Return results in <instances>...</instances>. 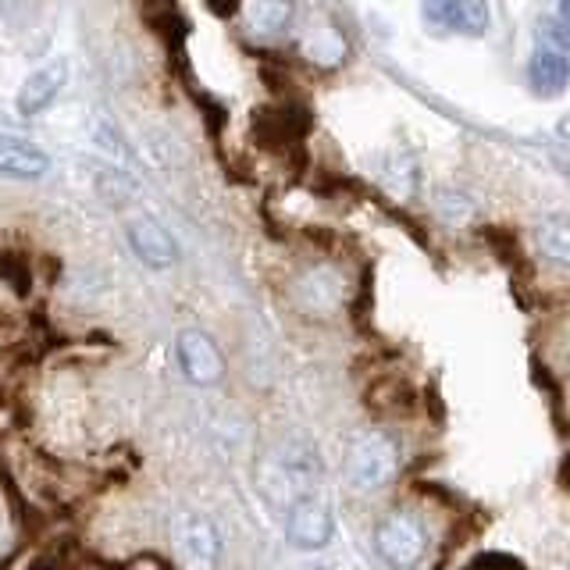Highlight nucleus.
<instances>
[{"label":"nucleus","instance_id":"obj_1","mask_svg":"<svg viewBox=\"0 0 570 570\" xmlns=\"http://www.w3.org/2000/svg\"><path fill=\"white\" fill-rule=\"evenodd\" d=\"M346 481L356 492H374L389 485L400 471V450L385 432H364L356 435L346 453Z\"/></svg>","mask_w":570,"mask_h":570},{"label":"nucleus","instance_id":"obj_2","mask_svg":"<svg viewBox=\"0 0 570 570\" xmlns=\"http://www.w3.org/2000/svg\"><path fill=\"white\" fill-rule=\"evenodd\" d=\"M374 546H379L382 560L396 570H414L424 560L428 549V534L424 524L417 521L414 513L406 510H392L385 521L374 531Z\"/></svg>","mask_w":570,"mask_h":570},{"label":"nucleus","instance_id":"obj_3","mask_svg":"<svg viewBox=\"0 0 570 570\" xmlns=\"http://www.w3.org/2000/svg\"><path fill=\"white\" fill-rule=\"evenodd\" d=\"M332 531H335V517H332V507L325 503V499L299 495L289 510V521H285V539H289V546L325 549L332 542Z\"/></svg>","mask_w":570,"mask_h":570},{"label":"nucleus","instance_id":"obj_4","mask_svg":"<svg viewBox=\"0 0 570 570\" xmlns=\"http://www.w3.org/2000/svg\"><path fill=\"white\" fill-rule=\"evenodd\" d=\"M171 546H175V557L183 560L186 567H210L218 560V531L200 513H178L175 524H171Z\"/></svg>","mask_w":570,"mask_h":570},{"label":"nucleus","instance_id":"obj_5","mask_svg":"<svg viewBox=\"0 0 570 570\" xmlns=\"http://www.w3.org/2000/svg\"><path fill=\"white\" fill-rule=\"evenodd\" d=\"M424 18L439 29L481 36L489 29V4L485 0H424Z\"/></svg>","mask_w":570,"mask_h":570},{"label":"nucleus","instance_id":"obj_6","mask_svg":"<svg viewBox=\"0 0 570 570\" xmlns=\"http://www.w3.org/2000/svg\"><path fill=\"white\" fill-rule=\"evenodd\" d=\"M178 361H183L186 379L196 385H214L225 374V356L204 332L178 335Z\"/></svg>","mask_w":570,"mask_h":570},{"label":"nucleus","instance_id":"obj_7","mask_svg":"<svg viewBox=\"0 0 570 570\" xmlns=\"http://www.w3.org/2000/svg\"><path fill=\"white\" fill-rule=\"evenodd\" d=\"M65 82H68V65L65 61H50L40 71H32V76L22 82V89H18V97H14L18 115L36 118L40 111H47V107L58 100Z\"/></svg>","mask_w":570,"mask_h":570},{"label":"nucleus","instance_id":"obj_8","mask_svg":"<svg viewBox=\"0 0 570 570\" xmlns=\"http://www.w3.org/2000/svg\"><path fill=\"white\" fill-rule=\"evenodd\" d=\"M129 243L136 249V257L150 267H171L178 261V246L171 239V232L154 218L129 222Z\"/></svg>","mask_w":570,"mask_h":570},{"label":"nucleus","instance_id":"obj_9","mask_svg":"<svg viewBox=\"0 0 570 570\" xmlns=\"http://www.w3.org/2000/svg\"><path fill=\"white\" fill-rule=\"evenodd\" d=\"M47 168H50V160L36 142L18 139V136H0V175L40 178Z\"/></svg>","mask_w":570,"mask_h":570},{"label":"nucleus","instance_id":"obj_10","mask_svg":"<svg viewBox=\"0 0 570 570\" xmlns=\"http://www.w3.org/2000/svg\"><path fill=\"white\" fill-rule=\"evenodd\" d=\"M528 82L539 97H560L570 82V61L560 50H539L528 65Z\"/></svg>","mask_w":570,"mask_h":570},{"label":"nucleus","instance_id":"obj_11","mask_svg":"<svg viewBox=\"0 0 570 570\" xmlns=\"http://www.w3.org/2000/svg\"><path fill=\"white\" fill-rule=\"evenodd\" d=\"M239 11L257 36H278L293 22V0H239Z\"/></svg>","mask_w":570,"mask_h":570},{"label":"nucleus","instance_id":"obj_12","mask_svg":"<svg viewBox=\"0 0 570 570\" xmlns=\"http://www.w3.org/2000/svg\"><path fill=\"white\" fill-rule=\"evenodd\" d=\"M534 246L549 264L570 267V218H563V214L542 218L539 228H534Z\"/></svg>","mask_w":570,"mask_h":570},{"label":"nucleus","instance_id":"obj_13","mask_svg":"<svg viewBox=\"0 0 570 570\" xmlns=\"http://www.w3.org/2000/svg\"><path fill=\"white\" fill-rule=\"evenodd\" d=\"M338 303V278L328 272H311L299 282V307H335Z\"/></svg>","mask_w":570,"mask_h":570},{"label":"nucleus","instance_id":"obj_14","mask_svg":"<svg viewBox=\"0 0 570 570\" xmlns=\"http://www.w3.org/2000/svg\"><path fill=\"white\" fill-rule=\"evenodd\" d=\"M367 406L379 410V414H410V410H414V392H410L406 385H396V382L374 385L367 392Z\"/></svg>","mask_w":570,"mask_h":570},{"label":"nucleus","instance_id":"obj_15","mask_svg":"<svg viewBox=\"0 0 570 570\" xmlns=\"http://www.w3.org/2000/svg\"><path fill=\"white\" fill-rule=\"evenodd\" d=\"M29 570H76V560H71V552H68V542L40 552V557L29 563Z\"/></svg>","mask_w":570,"mask_h":570},{"label":"nucleus","instance_id":"obj_16","mask_svg":"<svg viewBox=\"0 0 570 570\" xmlns=\"http://www.w3.org/2000/svg\"><path fill=\"white\" fill-rule=\"evenodd\" d=\"M207 8H210L214 14L228 18V14H236V11H239V0H207Z\"/></svg>","mask_w":570,"mask_h":570},{"label":"nucleus","instance_id":"obj_17","mask_svg":"<svg viewBox=\"0 0 570 570\" xmlns=\"http://www.w3.org/2000/svg\"><path fill=\"white\" fill-rule=\"evenodd\" d=\"M560 18H563V26H570V0H560Z\"/></svg>","mask_w":570,"mask_h":570},{"label":"nucleus","instance_id":"obj_18","mask_svg":"<svg viewBox=\"0 0 570 570\" xmlns=\"http://www.w3.org/2000/svg\"><path fill=\"white\" fill-rule=\"evenodd\" d=\"M311 570H332V567H311Z\"/></svg>","mask_w":570,"mask_h":570},{"label":"nucleus","instance_id":"obj_19","mask_svg":"<svg viewBox=\"0 0 570 570\" xmlns=\"http://www.w3.org/2000/svg\"><path fill=\"white\" fill-rule=\"evenodd\" d=\"M563 132H567V136H570V125H563Z\"/></svg>","mask_w":570,"mask_h":570}]
</instances>
